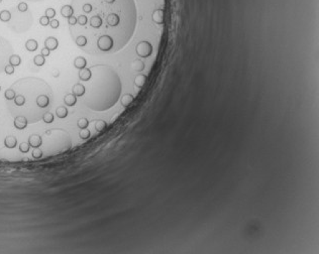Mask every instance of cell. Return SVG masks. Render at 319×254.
<instances>
[{
    "label": "cell",
    "instance_id": "6da1fadb",
    "mask_svg": "<svg viewBox=\"0 0 319 254\" xmlns=\"http://www.w3.org/2000/svg\"><path fill=\"white\" fill-rule=\"evenodd\" d=\"M58 44L59 42L58 41H57L56 37H48V39H46V41H44V46H46L47 49H49V51H54V49H56L57 48H58Z\"/></svg>",
    "mask_w": 319,
    "mask_h": 254
},
{
    "label": "cell",
    "instance_id": "7a4b0ae2",
    "mask_svg": "<svg viewBox=\"0 0 319 254\" xmlns=\"http://www.w3.org/2000/svg\"><path fill=\"white\" fill-rule=\"evenodd\" d=\"M61 14H62L63 17L69 18L70 16H72L74 14V9L71 5H64L62 8H61Z\"/></svg>",
    "mask_w": 319,
    "mask_h": 254
},
{
    "label": "cell",
    "instance_id": "3957f363",
    "mask_svg": "<svg viewBox=\"0 0 319 254\" xmlns=\"http://www.w3.org/2000/svg\"><path fill=\"white\" fill-rule=\"evenodd\" d=\"M79 77L82 81H89L92 77V73L90 70L88 69H84L83 71H81L79 74Z\"/></svg>",
    "mask_w": 319,
    "mask_h": 254
},
{
    "label": "cell",
    "instance_id": "277c9868",
    "mask_svg": "<svg viewBox=\"0 0 319 254\" xmlns=\"http://www.w3.org/2000/svg\"><path fill=\"white\" fill-rule=\"evenodd\" d=\"M73 92L75 96H83L85 94V87L81 84H77L73 87Z\"/></svg>",
    "mask_w": 319,
    "mask_h": 254
},
{
    "label": "cell",
    "instance_id": "5b68a950",
    "mask_svg": "<svg viewBox=\"0 0 319 254\" xmlns=\"http://www.w3.org/2000/svg\"><path fill=\"white\" fill-rule=\"evenodd\" d=\"M25 48H27V51H34L35 49H37V42L34 39H29V41H27L25 44Z\"/></svg>",
    "mask_w": 319,
    "mask_h": 254
},
{
    "label": "cell",
    "instance_id": "8992f818",
    "mask_svg": "<svg viewBox=\"0 0 319 254\" xmlns=\"http://www.w3.org/2000/svg\"><path fill=\"white\" fill-rule=\"evenodd\" d=\"M20 58L19 56L17 55H11L10 56H9V65L13 66V67H16V66H19L20 65Z\"/></svg>",
    "mask_w": 319,
    "mask_h": 254
},
{
    "label": "cell",
    "instance_id": "52a82bcc",
    "mask_svg": "<svg viewBox=\"0 0 319 254\" xmlns=\"http://www.w3.org/2000/svg\"><path fill=\"white\" fill-rule=\"evenodd\" d=\"M88 23V16L85 14H81L77 17V24H79L80 26H86Z\"/></svg>",
    "mask_w": 319,
    "mask_h": 254
},
{
    "label": "cell",
    "instance_id": "ba28073f",
    "mask_svg": "<svg viewBox=\"0 0 319 254\" xmlns=\"http://www.w3.org/2000/svg\"><path fill=\"white\" fill-rule=\"evenodd\" d=\"M11 19V13L8 10H2L0 12V20L3 22H7Z\"/></svg>",
    "mask_w": 319,
    "mask_h": 254
},
{
    "label": "cell",
    "instance_id": "9c48e42d",
    "mask_svg": "<svg viewBox=\"0 0 319 254\" xmlns=\"http://www.w3.org/2000/svg\"><path fill=\"white\" fill-rule=\"evenodd\" d=\"M64 101H65L66 105L68 106H73L76 103V96L75 95H71V94H69V95L65 96V99H64Z\"/></svg>",
    "mask_w": 319,
    "mask_h": 254
},
{
    "label": "cell",
    "instance_id": "30bf717a",
    "mask_svg": "<svg viewBox=\"0 0 319 254\" xmlns=\"http://www.w3.org/2000/svg\"><path fill=\"white\" fill-rule=\"evenodd\" d=\"M85 65H86V61L83 58H77L75 60V67L78 68V69H83Z\"/></svg>",
    "mask_w": 319,
    "mask_h": 254
},
{
    "label": "cell",
    "instance_id": "8fae6325",
    "mask_svg": "<svg viewBox=\"0 0 319 254\" xmlns=\"http://www.w3.org/2000/svg\"><path fill=\"white\" fill-rule=\"evenodd\" d=\"M34 62L37 66H42L44 63V56H42V55L35 56L34 59Z\"/></svg>",
    "mask_w": 319,
    "mask_h": 254
},
{
    "label": "cell",
    "instance_id": "7c38bea8",
    "mask_svg": "<svg viewBox=\"0 0 319 254\" xmlns=\"http://www.w3.org/2000/svg\"><path fill=\"white\" fill-rule=\"evenodd\" d=\"M162 16H163V10L161 9H158L153 12V19H155L157 22H161L162 21Z\"/></svg>",
    "mask_w": 319,
    "mask_h": 254
},
{
    "label": "cell",
    "instance_id": "4fadbf2b",
    "mask_svg": "<svg viewBox=\"0 0 319 254\" xmlns=\"http://www.w3.org/2000/svg\"><path fill=\"white\" fill-rule=\"evenodd\" d=\"M46 16H48V17L51 19V18H54L56 16V10L54 8H48L46 10Z\"/></svg>",
    "mask_w": 319,
    "mask_h": 254
},
{
    "label": "cell",
    "instance_id": "5bb4252c",
    "mask_svg": "<svg viewBox=\"0 0 319 254\" xmlns=\"http://www.w3.org/2000/svg\"><path fill=\"white\" fill-rule=\"evenodd\" d=\"M17 9H18V11H20V12H25V11H27L28 6L25 2H20V3L17 5Z\"/></svg>",
    "mask_w": 319,
    "mask_h": 254
},
{
    "label": "cell",
    "instance_id": "9a60e30c",
    "mask_svg": "<svg viewBox=\"0 0 319 254\" xmlns=\"http://www.w3.org/2000/svg\"><path fill=\"white\" fill-rule=\"evenodd\" d=\"M39 23H41L42 26H47V25L49 24V18L46 15L42 16V17L39 18Z\"/></svg>",
    "mask_w": 319,
    "mask_h": 254
},
{
    "label": "cell",
    "instance_id": "2e32d148",
    "mask_svg": "<svg viewBox=\"0 0 319 254\" xmlns=\"http://www.w3.org/2000/svg\"><path fill=\"white\" fill-rule=\"evenodd\" d=\"M82 9H83V11H84L85 13L88 14V13H91V12H92V10H93V7H92V5H91L90 3H85L84 5H83V8H82Z\"/></svg>",
    "mask_w": 319,
    "mask_h": 254
},
{
    "label": "cell",
    "instance_id": "e0dca14e",
    "mask_svg": "<svg viewBox=\"0 0 319 254\" xmlns=\"http://www.w3.org/2000/svg\"><path fill=\"white\" fill-rule=\"evenodd\" d=\"M57 114H58V116H60V117H65L66 115H67V110H66L65 107H60L58 110H57Z\"/></svg>",
    "mask_w": 319,
    "mask_h": 254
},
{
    "label": "cell",
    "instance_id": "ac0fdd59",
    "mask_svg": "<svg viewBox=\"0 0 319 254\" xmlns=\"http://www.w3.org/2000/svg\"><path fill=\"white\" fill-rule=\"evenodd\" d=\"M4 71H5L6 74L11 75L14 73V67L11 65H7V66H5V68H4Z\"/></svg>",
    "mask_w": 319,
    "mask_h": 254
},
{
    "label": "cell",
    "instance_id": "d6986e66",
    "mask_svg": "<svg viewBox=\"0 0 319 254\" xmlns=\"http://www.w3.org/2000/svg\"><path fill=\"white\" fill-rule=\"evenodd\" d=\"M68 22H69V24L72 25V26L75 24H77V17H75V16H73V15L70 16V17L68 18Z\"/></svg>",
    "mask_w": 319,
    "mask_h": 254
},
{
    "label": "cell",
    "instance_id": "ffe728a7",
    "mask_svg": "<svg viewBox=\"0 0 319 254\" xmlns=\"http://www.w3.org/2000/svg\"><path fill=\"white\" fill-rule=\"evenodd\" d=\"M49 24H51V26L53 28H57V27H59V25H60V22H59V20H57V19H53L49 21Z\"/></svg>",
    "mask_w": 319,
    "mask_h": 254
},
{
    "label": "cell",
    "instance_id": "44dd1931",
    "mask_svg": "<svg viewBox=\"0 0 319 254\" xmlns=\"http://www.w3.org/2000/svg\"><path fill=\"white\" fill-rule=\"evenodd\" d=\"M49 55V49H47V48L42 49V56H48Z\"/></svg>",
    "mask_w": 319,
    "mask_h": 254
},
{
    "label": "cell",
    "instance_id": "7402d4cb",
    "mask_svg": "<svg viewBox=\"0 0 319 254\" xmlns=\"http://www.w3.org/2000/svg\"><path fill=\"white\" fill-rule=\"evenodd\" d=\"M107 4H113L115 2V0H104Z\"/></svg>",
    "mask_w": 319,
    "mask_h": 254
},
{
    "label": "cell",
    "instance_id": "603a6c76",
    "mask_svg": "<svg viewBox=\"0 0 319 254\" xmlns=\"http://www.w3.org/2000/svg\"><path fill=\"white\" fill-rule=\"evenodd\" d=\"M1 2H2V0H0V3H1Z\"/></svg>",
    "mask_w": 319,
    "mask_h": 254
},
{
    "label": "cell",
    "instance_id": "cb8c5ba5",
    "mask_svg": "<svg viewBox=\"0 0 319 254\" xmlns=\"http://www.w3.org/2000/svg\"><path fill=\"white\" fill-rule=\"evenodd\" d=\"M0 89H1V88H0Z\"/></svg>",
    "mask_w": 319,
    "mask_h": 254
}]
</instances>
